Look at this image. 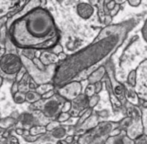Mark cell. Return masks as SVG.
<instances>
[{"label": "cell", "instance_id": "obj_1", "mask_svg": "<svg viewBox=\"0 0 147 144\" xmlns=\"http://www.w3.org/2000/svg\"><path fill=\"white\" fill-rule=\"evenodd\" d=\"M8 36L17 49H51L59 41L54 18L47 9L38 6L15 19L8 27Z\"/></svg>", "mask_w": 147, "mask_h": 144}, {"label": "cell", "instance_id": "obj_2", "mask_svg": "<svg viewBox=\"0 0 147 144\" xmlns=\"http://www.w3.org/2000/svg\"><path fill=\"white\" fill-rule=\"evenodd\" d=\"M104 46L105 44H102V41L98 40V42L93 43L83 50L61 61L58 66H56L52 78V83L54 86L61 87L74 79L84 70L94 65L97 61L104 58V55L108 53V51L105 52L102 50V47Z\"/></svg>", "mask_w": 147, "mask_h": 144}, {"label": "cell", "instance_id": "obj_3", "mask_svg": "<svg viewBox=\"0 0 147 144\" xmlns=\"http://www.w3.org/2000/svg\"><path fill=\"white\" fill-rule=\"evenodd\" d=\"M22 66L23 62L21 56H18L15 53H6L0 59V69L7 76H15Z\"/></svg>", "mask_w": 147, "mask_h": 144}, {"label": "cell", "instance_id": "obj_4", "mask_svg": "<svg viewBox=\"0 0 147 144\" xmlns=\"http://www.w3.org/2000/svg\"><path fill=\"white\" fill-rule=\"evenodd\" d=\"M136 70V84L134 90L140 99L147 101V59L142 61Z\"/></svg>", "mask_w": 147, "mask_h": 144}, {"label": "cell", "instance_id": "obj_5", "mask_svg": "<svg viewBox=\"0 0 147 144\" xmlns=\"http://www.w3.org/2000/svg\"><path fill=\"white\" fill-rule=\"evenodd\" d=\"M64 98L61 95H55L52 96L49 99H43L44 100V103L42 104V112L48 118L51 117H54L55 115L58 113L59 109L61 110L62 107V101H63Z\"/></svg>", "mask_w": 147, "mask_h": 144}, {"label": "cell", "instance_id": "obj_6", "mask_svg": "<svg viewBox=\"0 0 147 144\" xmlns=\"http://www.w3.org/2000/svg\"><path fill=\"white\" fill-rule=\"evenodd\" d=\"M82 85L79 81H70L59 87L58 94L62 96L65 100H73L81 94Z\"/></svg>", "mask_w": 147, "mask_h": 144}, {"label": "cell", "instance_id": "obj_7", "mask_svg": "<svg viewBox=\"0 0 147 144\" xmlns=\"http://www.w3.org/2000/svg\"><path fill=\"white\" fill-rule=\"evenodd\" d=\"M127 130V135L132 139H136L137 137H139L140 135H142L144 133L143 129V124H142V120L137 119V117L131 120L130 124L126 128Z\"/></svg>", "mask_w": 147, "mask_h": 144}, {"label": "cell", "instance_id": "obj_8", "mask_svg": "<svg viewBox=\"0 0 147 144\" xmlns=\"http://www.w3.org/2000/svg\"><path fill=\"white\" fill-rule=\"evenodd\" d=\"M24 0H0V17L10 14Z\"/></svg>", "mask_w": 147, "mask_h": 144}, {"label": "cell", "instance_id": "obj_9", "mask_svg": "<svg viewBox=\"0 0 147 144\" xmlns=\"http://www.w3.org/2000/svg\"><path fill=\"white\" fill-rule=\"evenodd\" d=\"M76 11L82 19H89L94 13V8L90 4L82 2V3H79L76 6Z\"/></svg>", "mask_w": 147, "mask_h": 144}, {"label": "cell", "instance_id": "obj_10", "mask_svg": "<svg viewBox=\"0 0 147 144\" xmlns=\"http://www.w3.org/2000/svg\"><path fill=\"white\" fill-rule=\"evenodd\" d=\"M88 100H89V97L85 94H80L78 95L75 99L72 100V103H73V107L72 109L74 110L78 111L80 113V111L84 110L88 107Z\"/></svg>", "mask_w": 147, "mask_h": 144}, {"label": "cell", "instance_id": "obj_11", "mask_svg": "<svg viewBox=\"0 0 147 144\" xmlns=\"http://www.w3.org/2000/svg\"><path fill=\"white\" fill-rule=\"evenodd\" d=\"M105 74H106V68H105V66H103V65L102 66H99L96 70H94L88 76L89 83L94 84L98 81H101L105 77Z\"/></svg>", "mask_w": 147, "mask_h": 144}, {"label": "cell", "instance_id": "obj_12", "mask_svg": "<svg viewBox=\"0 0 147 144\" xmlns=\"http://www.w3.org/2000/svg\"><path fill=\"white\" fill-rule=\"evenodd\" d=\"M40 59L45 65H51V64H55L58 59V55L54 54L50 51V52H43L40 56Z\"/></svg>", "mask_w": 147, "mask_h": 144}, {"label": "cell", "instance_id": "obj_13", "mask_svg": "<svg viewBox=\"0 0 147 144\" xmlns=\"http://www.w3.org/2000/svg\"><path fill=\"white\" fill-rule=\"evenodd\" d=\"M31 79V75L29 73H26L25 75H24V77L21 79V81L18 82V86H19V91H22V92H27L29 91L28 89H30L29 88V81Z\"/></svg>", "mask_w": 147, "mask_h": 144}, {"label": "cell", "instance_id": "obj_14", "mask_svg": "<svg viewBox=\"0 0 147 144\" xmlns=\"http://www.w3.org/2000/svg\"><path fill=\"white\" fill-rule=\"evenodd\" d=\"M40 99H42V95L39 94L36 90H29L26 92V101L29 103H35Z\"/></svg>", "mask_w": 147, "mask_h": 144}, {"label": "cell", "instance_id": "obj_15", "mask_svg": "<svg viewBox=\"0 0 147 144\" xmlns=\"http://www.w3.org/2000/svg\"><path fill=\"white\" fill-rule=\"evenodd\" d=\"M92 110H93V108L87 107L86 109H84L83 112L80 113V114H79V120L77 121V124H76V127L81 126V125L83 124V123L85 122L86 120H87L89 117L91 116V114H92V112H93Z\"/></svg>", "mask_w": 147, "mask_h": 144}, {"label": "cell", "instance_id": "obj_16", "mask_svg": "<svg viewBox=\"0 0 147 144\" xmlns=\"http://www.w3.org/2000/svg\"><path fill=\"white\" fill-rule=\"evenodd\" d=\"M125 96L128 100L130 101V103L133 105H138L139 103V96L137 95V93L135 92V90H126Z\"/></svg>", "mask_w": 147, "mask_h": 144}, {"label": "cell", "instance_id": "obj_17", "mask_svg": "<svg viewBox=\"0 0 147 144\" xmlns=\"http://www.w3.org/2000/svg\"><path fill=\"white\" fill-rule=\"evenodd\" d=\"M19 121L24 127H28L33 124V122H34V117L31 114H29V113H23V114L20 116Z\"/></svg>", "mask_w": 147, "mask_h": 144}, {"label": "cell", "instance_id": "obj_18", "mask_svg": "<svg viewBox=\"0 0 147 144\" xmlns=\"http://www.w3.org/2000/svg\"><path fill=\"white\" fill-rule=\"evenodd\" d=\"M15 123H16L15 118H13L12 116L0 119V129H7V128H9V127L13 126Z\"/></svg>", "mask_w": 147, "mask_h": 144}, {"label": "cell", "instance_id": "obj_19", "mask_svg": "<svg viewBox=\"0 0 147 144\" xmlns=\"http://www.w3.org/2000/svg\"><path fill=\"white\" fill-rule=\"evenodd\" d=\"M12 98H13L14 103L22 104L26 101V93L22 91H17L16 93L12 94Z\"/></svg>", "mask_w": 147, "mask_h": 144}, {"label": "cell", "instance_id": "obj_20", "mask_svg": "<svg viewBox=\"0 0 147 144\" xmlns=\"http://www.w3.org/2000/svg\"><path fill=\"white\" fill-rule=\"evenodd\" d=\"M51 133H52V136L54 137V138H57V139H62L63 137H66L65 127L60 126V125L58 127H56L54 130L51 131Z\"/></svg>", "mask_w": 147, "mask_h": 144}, {"label": "cell", "instance_id": "obj_21", "mask_svg": "<svg viewBox=\"0 0 147 144\" xmlns=\"http://www.w3.org/2000/svg\"><path fill=\"white\" fill-rule=\"evenodd\" d=\"M55 86H54V84H51V83H48V82H45V83H41V84H39L38 85V87H37V89H36V91L38 92L39 94H44L45 92H47V91H49V90H51V89H53Z\"/></svg>", "mask_w": 147, "mask_h": 144}, {"label": "cell", "instance_id": "obj_22", "mask_svg": "<svg viewBox=\"0 0 147 144\" xmlns=\"http://www.w3.org/2000/svg\"><path fill=\"white\" fill-rule=\"evenodd\" d=\"M30 134L33 135H42L46 133L47 129L46 126H41V125H35V126H31L29 128Z\"/></svg>", "mask_w": 147, "mask_h": 144}, {"label": "cell", "instance_id": "obj_23", "mask_svg": "<svg viewBox=\"0 0 147 144\" xmlns=\"http://www.w3.org/2000/svg\"><path fill=\"white\" fill-rule=\"evenodd\" d=\"M21 56H24L32 60L36 56V50L35 49H21Z\"/></svg>", "mask_w": 147, "mask_h": 144}, {"label": "cell", "instance_id": "obj_24", "mask_svg": "<svg viewBox=\"0 0 147 144\" xmlns=\"http://www.w3.org/2000/svg\"><path fill=\"white\" fill-rule=\"evenodd\" d=\"M99 100H100V98H99L98 93H95L94 95L90 96V97H89V100H88V107L94 108L95 106L98 104Z\"/></svg>", "mask_w": 147, "mask_h": 144}, {"label": "cell", "instance_id": "obj_25", "mask_svg": "<svg viewBox=\"0 0 147 144\" xmlns=\"http://www.w3.org/2000/svg\"><path fill=\"white\" fill-rule=\"evenodd\" d=\"M127 82L130 86L134 87L136 84V70H131L127 76Z\"/></svg>", "mask_w": 147, "mask_h": 144}, {"label": "cell", "instance_id": "obj_26", "mask_svg": "<svg viewBox=\"0 0 147 144\" xmlns=\"http://www.w3.org/2000/svg\"><path fill=\"white\" fill-rule=\"evenodd\" d=\"M141 120L143 124L144 133L147 135V107H144L141 110Z\"/></svg>", "mask_w": 147, "mask_h": 144}, {"label": "cell", "instance_id": "obj_27", "mask_svg": "<svg viewBox=\"0 0 147 144\" xmlns=\"http://www.w3.org/2000/svg\"><path fill=\"white\" fill-rule=\"evenodd\" d=\"M70 117H71V114H70L69 112H63V111H61L60 114L58 115V117H57V120H58L60 123L66 122V121L69 120Z\"/></svg>", "mask_w": 147, "mask_h": 144}, {"label": "cell", "instance_id": "obj_28", "mask_svg": "<svg viewBox=\"0 0 147 144\" xmlns=\"http://www.w3.org/2000/svg\"><path fill=\"white\" fill-rule=\"evenodd\" d=\"M27 72H28L27 68L23 65V66L21 67V69H20V70L17 72V74L15 75V81H17V82L21 81V79L24 77V75H25Z\"/></svg>", "mask_w": 147, "mask_h": 144}, {"label": "cell", "instance_id": "obj_29", "mask_svg": "<svg viewBox=\"0 0 147 144\" xmlns=\"http://www.w3.org/2000/svg\"><path fill=\"white\" fill-rule=\"evenodd\" d=\"M72 107H73V103H72L71 100H65L63 102V104H62L61 111H63V112H70Z\"/></svg>", "mask_w": 147, "mask_h": 144}, {"label": "cell", "instance_id": "obj_30", "mask_svg": "<svg viewBox=\"0 0 147 144\" xmlns=\"http://www.w3.org/2000/svg\"><path fill=\"white\" fill-rule=\"evenodd\" d=\"M7 31H8V28L6 25L2 26V27L0 28V42L3 43V44L6 43V36H7V33H6V32Z\"/></svg>", "mask_w": 147, "mask_h": 144}, {"label": "cell", "instance_id": "obj_31", "mask_svg": "<svg viewBox=\"0 0 147 144\" xmlns=\"http://www.w3.org/2000/svg\"><path fill=\"white\" fill-rule=\"evenodd\" d=\"M95 93H96V92H95V86H94V84L89 83L88 85H87V87L85 88V92H84V94H85V95H87L88 97H90V96L94 95Z\"/></svg>", "mask_w": 147, "mask_h": 144}, {"label": "cell", "instance_id": "obj_32", "mask_svg": "<svg viewBox=\"0 0 147 144\" xmlns=\"http://www.w3.org/2000/svg\"><path fill=\"white\" fill-rule=\"evenodd\" d=\"M60 125V122L58 120H56V121H51V122H49L48 124L46 125V129H47V131H49V132H51L52 130H54L56 127H58Z\"/></svg>", "mask_w": 147, "mask_h": 144}, {"label": "cell", "instance_id": "obj_33", "mask_svg": "<svg viewBox=\"0 0 147 144\" xmlns=\"http://www.w3.org/2000/svg\"><path fill=\"white\" fill-rule=\"evenodd\" d=\"M50 51L52 53H54V54L58 55L60 54L61 52H63V47H62L61 44H59V43H57V44H55L54 46L52 47V48L50 49Z\"/></svg>", "mask_w": 147, "mask_h": 144}, {"label": "cell", "instance_id": "obj_34", "mask_svg": "<svg viewBox=\"0 0 147 144\" xmlns=\"http://www.w3.org/2000/svg\"><path fill=\"white\" fill-rule=\"evenodd\" d=\"M39 136H40V135L28 134V135H25V136H23V137H24V139H25L26 141H28V142H35V141L39 138Z\"/></svg>", "mask_w": 147, "mask_h": 144}, {"label": "cell", "instance_id": "obj_35", "mask_svg": "<svg viewBox=\"0 0 147 144\" xmlns=\"http://www.w3.org/2000/svg\"><path fill=\"white\" fill-rule=\"evenodd\" d=\"M134 143H147V135L145 133H143V134L140 135L139 137L134 139Z\"/></svg>", "mask_w": 147, "mask_h": 144}, {"label": "cell", "instance_id": "obj_36", "mask_svg": "<svg viewBox=\"0 0 147 144\" xmlns=\"http://www.w3.org/2000/svg\"><path fill=\"white\" fill-rule=\"evenodd\" d=\"M141 34H142V36H143L144 40L147 42V19L145 20V22H144L143 26H142V28H141Z\"/></svg>", "mask_w": 147, "mask_h": 144}, {"label": "cell", "instance_id": "obj_37", "mask_svg": "<svg viewBox=\"0 0 147 144\" xmlns=\"http://www.w3.org/2000/svg\"><path fill=\"white\" fill-rule=\"evenodd\" d=\"M121 9V6H120V4H116V5L114 6V8H113L112 10H110V15L111 16H116L117 14H118V12H119V10Z\"/></svg>", "mask_w": 147, "mask_h": 144}, {"label": "cell", "instance_id": "obj_38", "mask_svg": "<svg viewBox=\"0 0 147 144\" xmlns=\"http://www.w3.org/2000/svg\"><path fill=\"white\" fill-rule=\"evenodd\" d=\"M54 90L51 89L49 90V91L45 92L44 94H42V99H49V98H51L52 96H54Z\"/></svg>", "mask_w": 147, "mask_h": 144}, {"label": "cell", "instance_id": "obj_39", "mask_svg": "<svg viewBox=\"0 0 147 144\" xmlns=\"http://www.w3.org/2000/svg\"><path fill=\"white\" fill-rule=\"evenodd\" d=\"M128 4H129L131 7H138V6L141 4L142 0H127Z\"/></svg>", "mask_w": 147, "mask_h": 144}, {"label": "cell", "instance_id": "obj_40", "mask_svg": "<svg viewBox=\"0 0 147 144\" xmlns=\"http://www.w3.org/2000/svg\"><path fill=\"white\" fill-rule=\"evenodd\" d=\"M94 86H95V92L96 93H100L101 90L103 88V83L101 81H98L96 83H94Z\"/></svg>", "mask_w": 147, "mask_h": 144}, {"label": "cell", "instance_id": "obj_41", "mask_svg": "<svg viewBox=\"0 0 147 144\" xmlns=\"http://www.w3.org/2000/svg\"><path fill=\"white\" fill-rule=\"evenodd\" d=\"M115 5H116V2H115V0H111V1L106 5V7H105V10H108V11H110V10H112L113 8H114Z\"/></svg>", "mask_w": 147, "mask_h": 144}, {"label": "cell", "instance_id": "obj_42", "mask_svg": "<svg viewBox=\"0 0 147 144\" xmlns=\"http://www.w3.org/2000/svg\"><path fill=\"white\" fill-rule=\"evenodd\" d=\"M112 17H113V16H111L110 14H107V15H105V17H104V24H105V25L108 26L109 24L112 22Z\"/></svg>", "mask_w": 147, "mask_h": 144}, {"label": "cell", "instance_id": "obj_43", "mask_svg": "<svg viewBox=\"0 0 147 144\" xmlns=\"http://www.w3.org/2000/svg\"><path fill=\"white\" fill-rule=\"evenodd\" d=\"M17 91H19V86H18V82L15 81L13 84H12V87H11V93L14 94L16 93Z\"/></svg>", "mask_w": 147, "mask_h": 144}, {"label": "cell", "instance_id": "obj_44", "mask_svg": "<svg viewBox=\"0 0 147 144\" xmlns=\"http://www.w3.org/2000/svg\"><path fill=\"white\" fill-rule=\"evenodd\" d=\"M7 20H8V16H2V17H0V28L2 27V26L6 25V23H7Z\"/></svg>", "mask_w": 147, "mask_h": 144}, {"label": "cell", "instance_id": "obj_45", "mask_svg": "<svg viewBox=\"0 0 147 144\" xmlns=\"http://www.w3.org/2000/svg\"><path fill=\"white\" fill-rule=\"evenodd\" d=\"M120 132H121V130L120 129H114V130H112L110 133H109V135L110 136H117V135H119L120 134Z\"/></svg>", "mask_w": 147, "mask_h": 144}, {"label": "cell", "instance_id": "obj_46", "mask_svg": "<svg viewBox=\"0 0 147 144\" xmlns=\"http://www.w3.org/2000/svg\"><path fill=\"white\" fill-rule=\"evenodd\" d=\"M8 143H18L19 141H18V139L16 138V137L14 136H9V139L7 140Z\"/></svg>", "mask_w": 147, "mask_h": 144}, {"label": "cell", "instance_id": "obj_47", "mask_svg": "<svg viewBox=\"0 0 147 144\" xmlns=\"http://www.w3.org/2000/svg\"><path fill=\"white\" fill-rule=\"evenodd\" d=\"M67 55L65 54L64 52H61L60 54H58V59H59V61H63V60H65L66 58H67Z\"/></svg>", "mask_w": 147, "mask_h": 144}, {"label": "cell", "instance_id": "obj_48", "mask_svg": "<svg viewBox=\"0 0 147 144\" xmlns=\"http://www.w3.org/2000/svg\"><path fill=\"white\" fill-rule=\"evenodd\" d=\"M24 131H25V129H24V128H16L15 129L16 134H18V135H23Z\"/></svg>", "mask_w": 147, "mask_h": 144}, {"label": "cell", "instance_id": "obj_49", "mask_svg": "<svg viewBox=\"0 0 147 144\" xmlns=\"http://www.w3.org/2000/svg\"><path fill=\"white\" fill-rule=\"evenodd\" d=\"M5 54H6V48H4V47H1V49H0V59H1Z\"/></svg>", "mask_w": 147, "mask_h": 144}, {"label": "cell", "instance_id": "obj_50", "mask_svg": "<svg viewBox=\"0 0 147 144\" xmlns=\"http://www.w3.org/2000/svg\"><path fill=\"white\" fill-rule=\"evenodd\" d=\"M65 140L67 141V143H71L74 141V136H72V135H70V136H66Z\"/></svg>", "mask_w": 147, "mask_h": 144}, {"label": "cell", "instance_id": "obj_51", "mask_svg": "<svg viewBox=\"0 0 147 144\" xmlns=\"http://www.w3.org/2000/svg\"><path fill=\"white\" fill-rule=\"evenodd\" d=\"M98 114L100 115V116H102V117H105V116H107V114H108V113H107L106 110H103V111H101V112H99Z\"/></svg>", "mask_w": 147, "mask_h": 144}, {"label": "cell", "instance_id": "obj_52", "mask_svg": "<svg viewBox=\"0 0 147 144\" xmlns=\"http://www.w3.org/2000/svg\"><path fill=\"white\" fill-rule=\"evenodd\" d=\"M126 1H127V0H115L116 4H120V5H121V4H123L124 2H126Z\"/></svg>", "mask_w": 147, "mask_h": 144}, {"label": "cell", "instance_id": "obj_53", "mask_svg": "<svg viewBox=\"0 0 147 144\" xmlns=\"http://www.w3.org/2000/svg\"><path fill=\"white\" fill-rule=\"evenodd\" d=\"M40 1H41V6H42V7H44V6L46 5L47 1H46V0H40Z\"/></svg>", "mask_w": 147, "mask_h": 144}, {"label": "cell", "instance_id": "obj_54", "mask_svg": "<svg viewBox=\"0 0 147 144\" xmlns=\"http://www.w3.org/2000/svg\"><path fill=\"white\" fill-rule=\"evenodd\" d=\"M2 84H3V78H2V76L0 75V88H1Z\"/></svg>", "mask_w": 147, "mask_h": 144}, {"label": "cell", "instance_id": "obj_55", "mask_svg": "<svg viewBox=\"0 0 147 144\" xmlns=\"http://www.w3.org/2000/svg\"><path fill=\"white\" fill-rule=\"evenodd\" d=\"M110 1H111V0H104V7H106V5H107V4H108Z\"/></svg>", "mask_w": 147, "mask_h": 144}, {"label": "cell", "instance_id": "obj_56", "mask_svg": "<svg viewBox=\"0 0 147 144\" xmlns=\"http://www.w3.org/2000/svg\"><path fill=\"white\" fill-rule=\"evenodd\" d=\"M56 1H57V2H59V3H61V2L63 1V0H56Z\"/></svg>", "mask_w": 147, "mask_h": 144}, {"label": "cell", "instance_id": "obj_57", "mask_svg": "<svg viewBox=\"0 0 147 144\" xmlns=\"http://www.w3.org/2000/svg\"><path fill=\"white\" fill-rule=\"evenodd\" d=\"M0 49H1V46H0Z\"/></svg>", "mask_w": 147, "mask_h": 144}]
</instances>
